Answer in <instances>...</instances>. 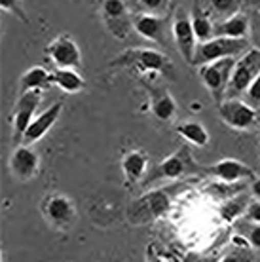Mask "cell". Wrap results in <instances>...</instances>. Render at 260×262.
Masks as SVG:
<instances>
[{
	"mask_svg": "<svg viewBox=\"0 0 260 262\" xmlns=\"http://www.w3.org/2000/svg\"><path fill=\"white\" fill-rule=\"evenodd\" d=\"M46 55L57 69H80L82 67V52L72 36L61 34L50 42L46 48Z\"/></svg>",
	"mask_w": 260,
	"mask_h": 262,
	"instance_id": "obj_11",
	"label": "cell"
},
{
	"mask_svg": "<svg viewBox=\"0 0 260 262\" xmlns=\"http://www.w3.org/2000/svg\"><path fill=\"white\" fill-rule=\"evenodd\" d=\"M251 196H253L254 200H260V179L258 177L251 179Z\"/></svg>",
	"mask_w": 260,
	"mask_h": 262,
	"instance_id": "obj_31",
	"label": "cell"
},
{
	"mask_svg": "<svg viewBox=\"0 0 260 262\" xmlns=\"http://www.w3.org/2000/svg\"><path fill=\"white\" fill-rule=\"evenodd\" d=\"M144 88L150 95V111L162 122H171L177 114V103L175 99L171 97V93H167L162 88H154L152 84H148L146 80H143Z\"/></svg>",
	"mask_w": 260,
	"mask_h": 262,
	"instance_id": "obj_17",
	"label": "cell"
},
{
	"mask_svg": "<svg viewBox=\"0 0 260 262\" xmlns=\"http://www.w3.org/2000/svg\"><path fill=\"white\" fill-rule=\"evenodd\" d=\"M0 10L15 15V17L21 19L23 23H29L25 12H23V6H21V0H0Z\"/></svg>",
	"mask_w": 260,
	"mask_h": 262,
	"instance_id": "obj_26",
	"label": "cell"
},
{
	"mask_svg": "<svg viewBox=\"0 0 260 262\" xmlns=\"http://www.w3.org/2000/svg\"><path fill=\"white\" fill-rule=\"evenodd\" d=\"M207 171L213 177L228 184L237 183L241 179H254V171L240 160H234V158H224V160L211 165Z\"/></svg>",
	"mask_w": 260,
	"mask_h": 262,
	"instance_id": "obj_16",
	"label": "cell"
},
{
	"mask_svg": "<svg viewBox=\"0 0 260 262\" xmlns=\"http://www.w3.org/2000/svg\"><path fill=\"white\" fill-rule=\"evenodd\" d=\"M112 65H125L131 67L137 74H156L163 72L169 67V61L163 53L150 50V48H135L127 52L120 53L116 59L112 61Z\"/></svg>",
	"mask_w": 260,
	"mask_h": 262,
	"instance_id": "obj_6",
	"label": "cell"
},
{
	"mask_svg": "<svg viewBox=\"0 0 260 262\" xmlns=\"http://www.w3.org/2000/svg\"><path fill=\"white\" fill-rule=\"evenodd\" d=\"M190 165H194V160H192V156H190L188 148L182 146V148H179L175 154H171V156H167L165 160H162L154 169L150 171L148 175L144 177L143 184L144 186H148V184L156 183V181H163V179H165V181L181 179L188 173Z\"/></svg>",
	"mask_w": 260,
	"mask_h": 262,
	"instance_id": "obj_8",
	"label": "cell"
},
{
	"mask_svg": "<svg viewBox=\"0 0 260 262\" xmlns=\"http://www.w3.org/2000/svg\"><path fill=\"white\" fill-rule=\"evenodd\" d=\"M103 19L106 23V27H109V31L120 40L127 38L129 27H133V21H129L124 0H104Z\"/></svg>",
	"mask_w": 260,
	"mask_h": 262,
	"instance_id": "obj_14",
	"label": "cell"
},
{
	"mask_svg": "<svg viewBox=\"0 0 260 262\" xmlns=\"http://www.w3.org/2000/svg\"><path fill=\"white\" fill-rule=\"evenodd\" d=\"M10 171L12 175L21 183L33 181L40 171V158L29 144H17L10 156Z\"/></svg>",
	"mask_w": 260,
	"mask_h": 262,
	"instance_id": "obj_12",
	"label": "cell"
},
{
	"mask_svg": "<svg viewBox=\"0 0 260 262\" xmlns=\"http://www.w3.org/2000/svg\"><path fill=\"white\" fill-rule=\"evenodd\" d=\"M171 34L177 50L182 55V59L188 61L190 65L196 63V50H198V36H196L192 17L182 6H177L171 19Z\"/></svg>",
	"mask_w": 260,
	"mask_h": 262,
	"instance_id": "obj_5",
	"label": "cell"
},
{
	"mask_svg": "<svg viewBox=\"0 0 260 262\" xmlns=\"http://www.w3.org/2000/svg\"><path fill=\"white\" fill-rule=\"evenodd\" d=\"M169 196L165 190H152L129 205L127 219L131 224H148L162 219L169 211Z\"/></svg>",
	"mask_w": 260,
	"mask_h": 262,
	"instance_id": "obj_3",
	"label": "cell"
},
{
	"mask_svg": "<svg viewBox=\"0 0 260 262\" xmlns=\"http://www.w3.org/2000/svg\"><path fill=\"white\" fill-rule=\"evenodd\" d=\"M52 84L65 93H78L84 90L85 80L76 69H55L52 72Z\"/></svg>",
	"mask_w": 260,
	"mask_h": 262,
	"instance_id": "obj_19",
	"label": "cell"
},
{
	"mask_svg": "<svg viewBox=\"0 0 260 262\" xmlns=\"http://www.w3.org/2000/svg\"><path fill=\"white\" fill-rule=\"evenodd\" d=\"M48 85H52V72H48L44 67H31L29 71H25L21 74V80H19L21 92L44 90Z\"/></svg>",
	"mask_w": 260,
	"mask_h": 262,
	"instance_id": "obj_21",
	"label": "cell"
},
{
	"mask_svg": "<svg viewBox=\"0 0 260 262\" xmlns=\"http://www.w3.org/2000/svg\"><path fill=\"white\" fill-rule=\"evenodd\" d=\"M219 116L226 125L237 131L253 129L258 122V112L251 103L241 101L240 97H226L216 105Z\"/></svg>",
	"mask_w": 260,
	"mask_h": 262,
	"instance_id": "obj_7",
	"label": "cell"
},
{
	"mask_svg": "<svg viewBox=\"0 0 260 262\" xmlns=\"http://www.w3.org/2000/svg\"><path fill=\"white\" fill-rule=\"evenodd\" d=\"M258 72H260V50L258 48H249L247 52L235 59L226 97H241V95H245L249 85L253 84V80L258 76Z\"/></svg>",
	"mask_w": 260,
	"mask_h": 262,
	"instance_id": "obj_4",
	"label": "cell"
},
{
	"mask_svg": "<svg viewBox=\"0 0 260 262\" xmlns=\"http://www.w3.org/2000/svg\"><path fill=\"white\" fill-rule=\"evenodd\" d=\"M42 92L44 90H29V92H21L17 103L13 106L12 114V125H13V143L17 144L25 135L27 127L31 125L34 118V112L42 103Z\"/></svg>",
	"mask_w": 260,
	"mask_h": 262,
	"instance_id": "obj_9",
	"label": "cell"
},
{
	"mask_svg": "<svg viewBox=\"0 0 260 262\" xmlns=\"http://www.w3.org/2000/svg\"><path fill=\"white\" fill-rule=\"evenodd\" d=\"M177 133L186 143L194 144V146H207L209 144V131L200 122H182L177 125Z\"/></svg>",
	"mask_w": 260,
	"mask_h": 262,
	"instance_id": "obj_22",
	"label": "cell"
},
{
	"mask_svg": "<svg viewBox=\"0 0 260 262\" xmlns=\"http://www.w3.org/2000/svg\"><path fill=\"white\" fill-rule=\"evenodd\" d=\"M42 215L53 228H71L76 219L74 202L65 194H50L42 202Z\"/></svg>",
	"mask_w": 260,
	"mask_h": 262,
	"instance_id": "obj_10",
	"label": "cell"
},
{
	"mask_svg": "<svg viewBox=\"0 0 260 262\" xmlns=\"http://www.w3.org/2000/svg\"><path fill=\"white\" fill-rule=\"evenodd\" d=\"M192 25H194L198 42H207V40H211L215 36V25H213V21L209 19L207 13L200 12L198 8H194V12H192Z\"/></svg>",
	"mask_w": 260,
	"mask_h": 262,
	"instance_id": "obj_24",
	"label": "cell"
},
{
	"mask_svg": "<svg viewBox=\"0 0 260 262\" xmlns=\"http://www.w3.org/2000/svg\"><path fill=\"white\" fill-rule=\"evenodd\" d=\"M247 239H249V245L253 247V249L260 251V224H253L247 232Z\"/></svg>",
	"mask_w": 260,
	"mask_h": 262,
	"instance_id": "obj_30",
	"label": "cell"
},
{
	"mask_svg": "<svg viewBox=\"0 0 260 262\" xmlns=\"http://www.w3.org/2000/svg\"><path fill=\"white\" fill-rule=\"evenodd\" d=\"M249 19L241 13H232L226 19L215 25V36H232V38H247Z\"/></svg>",
	"mask_w": 260,
	"mask_h": 262,
	"instance_id": "obj_20",
	"label": "cell"
},
{
	"mask_svg": "<svg viewBox=\"0 0 260 262\" xmlns=\"http://www.w3.org/2000/svg\"><path fill=\"white\" fill-rule=\"evenodd\" d=\"M245 99H247V103H251L254 108L260 106V72L258 76L253 80V84L249 85L247 92H245Z\"/></svg>",
	"mask_w": 260,
	"mask_h": 262,
	"instance_id": "obj_28",
	"label": "cell"
},
{
	"mask_svg": "<svg viewBox=\"0 0 260 262\" xmlns=\"http://www.w3.org/2000/svg\"><path fill=\"white\" fill-rule=\"evenodd\" d=\"M139 4L144 12L156 13V15H165L169 10L171 0H139Z\"/></svg>",
	"mask_w": 260,
	"mask_h": 262,
	"instance_id": "obj_25",
	"label": "cell"
},
{
	"mask_svg": "<svg viewBox=\"0 0 260 262\" xmlns=\"http://www.w3.org/2000/svg\"><path fill=\"white\" fill-rule=\"evenodd\" d=\"M235 59L237 57H224V59H216L200 65V80H202V84L205 85V90L209 92V95L213 97L216 105L226 99Z\"/></svg>",
	"mask_w": 260,
	"mask_h": 262,
	"instance_id": "obj_1",
	"label": "cell"
},
{
	"mask_svg": "<svg viewBox=\"0 0 260 262\" xmlns=\"http://www.w3.org/2000/svg\"><path fill=\"white\" fill-rule=\"evenodd\" d=\"M211 6L222 15H232L237 10V0H211Z\"/></svg>",
	"mask_w": 260,
	"mask_h": 262,
	"instance_id": "obj_27",
	"label": "cell"
},
{
	"mask_svg": "<svg viewBox=\"0 0 260 262\" xmlns=\"http://www.w3.org/2000/svg\"><path fill=\"white\" fill-rule=\"evenodd\" d=\"M61 112H63V103H53L50 108H46L44 112H40L38 116H34L31 125L27 127L25 135H23V141L27 144L38 143L40 139L55 125V122L61 116Z\"/></svg>",
	"mask_w": 260,
	"mask_h": 262,
	"instance_id": "obj_15",
	"label": "cell"
},
{
	"mask_svg": "<svg viewBox=\"0 0 260 262\" xmlns=\"http://www.w3.org/2000/svg\"><path fill=\"white\" fill-rule=\"evenodd\" d=\"M247 205H249L247 196L230 198V200H226V202L221 205L219 215H221V219L224 221V223H234V221H237L241 215H245Z\"/></svg>",
	"mask_w": 260,
	"mask_h": 262,
	"instance_id": "obj_23",
	"label": "cell"
},
{
	"mask_svg": "<svg viewBox=\"0 0 260 262\" xmlns=\"http://www.w3.org/2000/svg\"><path fill=\"white\" fill-rule=\"evenodd\" d=\"M131 21H133V29L137 34H141L143 38L150 40V42L167 46V21L163 15L144 12L137 13Z\"/></svg>",
	"mask_w": 260,
	"mask_h": 262,
	"instance_id": "obj_13",
	"label": "cell"
},
{
	"mask_svg": "<svg viewBox=\"0 0 260 262\" xmlns=\"http://www.w3.org/2000/svg\"><path fill=\"white\" fill-rule=\"evenodd\" d=\"M148 169V156L144 150H129L122 158V173L129 186L139 184Z\"/></svg>",
	"mask_w": 260,
	"mask_h": 262,
	"instance_id": "obj_18",
	"label": "cell"
},
{
	"mask_svg": "<svg viewBox=\"0 0 260 262\" xmlns=\"http://www.w3.org/2000/svg\"><path fill=\"white\" fill-rule=\"evenodd\" d=\"M249 50L247 38H232V36H213L207 42H200L196 50V63L203 65L224 57H240Z\"/></svg>",
	"mask_w": 260,
	"mask_h": 262,
	"instance_id": "obj_2",
	"label": "cell"
},
{
	"mask_svg": "<svg viewBox=\"0 0 260 262\" xmlns=\"http://www.w3.org/2000/svg\"><path fill=\"white\" fill-rule=\"evenodd\" d=\"M245 219L251 224H260V200L249 202L247 211H245Z\"/></svg>",
	"mask_w": 260,
	"mask_h": 262,
	"instance_id": "obj_29",
	"label": "cell"
}]
</instances>
